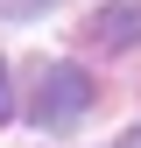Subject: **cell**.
<instances>
[{"instance_id":"6da1fadb","label":"cell","mask_w":141,"mask_h":148,"mask_svg":"<svg viewBox=\"0 0 141 148\" xmlns=\"http://www.w3.org/2000/svg\"><path fill=\"white\" fill-rule=\"evenodd\" d=\"M85 106H92V78H85V64H42L35 99H28V120L42 127V134H64L70 120H85Z\"/></svg>"},{"instance_id":"7a4b0ae2","label":"cell","mask_w":141,"mask_h":148,"mask_svg":"<svg viewBox=\"0 0 141 148\" xmlns=\"http://www.w3.org/2000/svg\"><path fill=\"white\" fill-rule=\"evenodd\" d=\"M85 42L92 49H134L141 42V0H106L85 21Z\"/></svg>"},{"instance_id":"3957f363","label":"cell","mask_w":141,"mask_h":148,"mask_svg":"<svg viewBox=\"0 0 141 148\" xmlns=\"http://www.w3.org/2000/svg\"><path fill=\"white\" fill-rule=\"evenodd\" d=\"M42 7H57V0H0L7 21H28V14H42Z\"/></svg>"},{"instance_id":"277c9868","label":"cell","mask_w":141,"mask_h":148,"mask_svg":"<svg viewBox=\"0 0 141 148\" xmlns=\"http://www.w3.org/2000/svg\"><path fill=\"white\" fill-rule=\"evenodd\" d=\"M14 120V92H7V57H0V127Z\"/></svg>"},{"instance_id":"5b68a950","label":"cell","mask_w":141,"mask_h":148,"mask_svg":"<svg viewBox=\"0 0 141 148\" xmlns=\"http://www.w3.org/2000/svg\"><path fill=\"white\" fill-rule=\"evenodd\" d=\"M113 148H141V127H127V134H120V141H113Z\"/></svg>"}]
</instances>
